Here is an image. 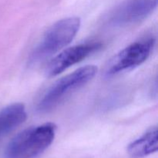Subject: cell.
Segmentation results:
<instances>
[{"instance_id":"6da1fadb","label":"cell","mask_w":158,"mask_h":158,"mask_svg":"<svg viewBox=\"0 0 158 158\" xmlns=\"http://www.w3.org/2000/svg\"><path fill=\"white\" fill-rule=\"evenodd\" d=\"M56 131V127L52 123L24 130L9 142L5 158H38L52 144Z\"/></svg>"},{"instance_id":"7a4b0ae2","label":"cell","mask_w":158,"mask_h":158,"mask_svg":"<svg viewBox=\"0 0 158 158\" xmlns=\"http://www.w3.org/2000/svg\"><path fill=\"white\" fill-rule=\"evenodd\" d=\"M80 27L77 17L63 19L54 23L31 53L29 63L35 65L55 54L72 42Z\"/></svg>"},{"instance_id":"3957f363","label":"cell","mask_w":158,"mask_h":158,"mask_svg":"<svg viewBox=\"0 0 158 158\" xmlns=\"http://www.w3.org/2000/svg\"><path fill=\"white\" fill-rule=\"evenodd\" d=\"M97 73L94 65L83 66L56 82L39 102L37 109L46 113L58 106L68 95L90 81Z\"/></svg>"},{"instance_id":"277c9868","label":"cell","mask_w":158,"mask_h":158,"mask_svg":"<svg viewBox=\"0 0 158 158\" xmlns=\"http://www.w3.org/2000/svg\"><path fill=\"white\" fill-rule=\"evenodd\" d=\"M154 44L155 39L150 37L135 42L122 49L110 61L106 75L112 77L141 65L150 56Z\"/></svg>"},{"instance_id":"5b68a950","label":"cell","mask_w":158,"mask_h":158,"mask_svg":"<svg viewBox=\"0 0 158 158\" xmlns=\"http://www.w3.org/2000/svg\"><path fill=\"white\" fill-rule=\"evenodd\" d=\"M157 6V0H125L114 8L108 15L114 26H126L148 18Z\"/></svg>"},{"instance_id":"8992f818","label":"cell","mask_w":158,"mask_h":158,"mask_svg":"<svg viewBox=\"0 0 158 158\" xmlns=\"http://www.w3.org/2000/svg\"><path fill=\"white\" fill-rule=\"evenodd\" d=\"M101 46L100 43L93 42L77 45L65 49L49 62L46 69V74L48 77L59 75L73 65L82 61L100 49Z\"/></svg>"},{"instance_id":"52a82bcc","label":"cell","mask_w":158,"mask_h":158,"mask_svg":"<svg viewBox=\"0 0 158 158\" xmlns=\"http://www.w3.org/2000/svg\"><path fill=\"white\" fill-rule=\"evenodd\" d=\"M157 128L154 127L130 143L127 153L132 158H143L157 152Z\"/></svg>"},{"instance_id":"ba28073f","label":"cell","mask_w":158,"mask_h":158,"mask_svg":"<svg viewBox=\"0 0 158 158\" xmlns=\"http://www.w3.org/2000/svg\"><path fill=\"white\" fill-rule=\"evenodd\" d=\"M26 112L24 105L13 103L0 111V131L8 134L26 120Z\"/></svg>"},{"instance_id":"9c48e42d","label":"cell","mask_w":158,"mask_h":158,"mask_svg":"<svg viewBox=\"0 0 158 158\" xmlns=\"http://www.w3.org/2000/svg\"><path fill=\"white\" fill-rule=\"evenodd\" d=\"M2 135V133H1V131H0V137H1V136Z\"/></svg>"}]
</instances>
